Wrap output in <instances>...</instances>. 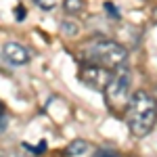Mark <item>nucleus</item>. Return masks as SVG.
I'll return each instance as SVG.
<instances>
[{"label": "nucleus", "instance_id": "f03ea898", "mask_svg": "<svg viewBox=\"0 0 157 157\" xmlns=\"http://www.w3.org/2000/svg\"><path fill=\"white\" fill-rule=\"evenodd\" d=\"M84 59L88 61V65H97L113 71L126 63L128 50L113 40H92L84 46Z\"/></svg>", "mask_w": 157, "mask_h": 157}, {"label": "nucleus", "instance_id": "1a4fd4ad", "mask_svg": "<svg viewBox=\"0 0 157 157\" xmlns=\"http://www.w3.org/2000/svg\"><path fill=\"white\" fill-rule=\"evenodd\" d=\"M6 124H9V121H6V113H4V109L0 107V134L6 130Z\"/></svg>", "mask_w": 157, "mask_h": 157}, {"label": "nucleus", "instance_id": "20e7f679", "mask_svg": "<svg viewBox=\"0 0 157 157\" xmlns=\"http://www.w3.org/2000/svg\"><path fill=\"white\" fill-rule=\"evenodd\" d=\"M80 78H82V82L90 84L92 88L103 90L105 84L109 82V78H111V71L109 69H103V67H97V65H86V67H82V71H80Z\"/></svg>", "mask_w": 157, "mask_h": 157}, {"label": "nucleus", "instance_id": "ddd939ff", "mask_svg": "<svg viewBox=\"0 0 157 157\" xmlns=\"http://www.w3.org/2000/svg\"><path fill=\"white\" fill-rule=\"evenodd\" d=\"M13 157H32V155H27V153H17V155H13Z\"/></svg>", "mask_w": 157, "mask_h": 157}, {"label": "nucleus", "instance_id": "7ed1b4c3", "mask_svg": "<svg viewBox=\"0 0 157 157\" xmlns=\"http://www.w3.org/2000/svg\"><path fill=\"white\" fill-rule=\"evenodd\" d=\"M130 84H132V75H130V69L120 65L117 69H113L109 82L105 84L103 92H105V98H107V105L111 111L115 113H121L128 101H130Z\"/></svg>", "mask_w": 157, "mask_h": 157}, {"label": "nucleus", "instance_id": "39448f33", "mask_svg": "<svg viewBox=\"0 0 157 157\" xmlns=\"http://www.w3.org/2000/svg\"><path fill=\"white\" fill-rule=\"evenodd\" d=\"M2 50H4L6 61H9V63H13V65H25L27 61L32 59L29 50L25 48L23 44H19V42H6Z\"/></svg>", "mask_w": 157, "mask_h": 157}, {"label": "nucleus", "instance_id": "0eeeda50", "mask_svg": "<svg viewBox=\"0 0 157 157\" xmlns=\"http://www.w3.org/2000/svg\"><path fill=\"white\" fill-rule=\"evenodd\" d=\"M63 6H65V11L67 13H80L82 9H84V0H65L63 2Z\"/></svg>", "mask_w": 157, "mask_h": 157}, {"label": "nucleus", "instance_id": "f257e3e1", "mask_svg": "<svg viewBox=\"0 0 157 157\" xmlns=\"http://www.w3.org/2000/svg\"><path fill=\"white\" fill-rule=\"evenodd\" d=\"M126 121H128V128L132 136L136 138H143L155 128L157 121V105L153 97L145 92V90H136L128 105H126Z\"/></svg>", "mask_w": 157, "mask_h": 157}, {"label": "nucleus", "instance_id": "6e6552de", "mask_svg": "<svg viewBox=\"0 0 157 157\" xmlns=\"http://www.w3.org/2000/svg\"><path fill=\"white\" fill-rule=\"evenodd\" d=\"M36 4L40 9H44V11H52L57 6V0H36Z\"/></svg>", "mask_w": 157, "mask_h": 157}, {"label": "nucleus", "instance_id": "f8f14e48", "mask_svg": "<svg viewBox=\"0 0 157 157\" xmlns=\"http://www.w3.org/2000/svg\"><path fill=\"white\" fill-rule=\"evenodd\" d=\"M94 157H120L117 153H113V151H98Z\"/></svg>", "mask_w": 157, "mask_h": 157}, {"label": "nucleus", "instance_id": "4468645a", "mask_svg": "<svg viewBox=\"0 0 157 157\" xmlns=\"http://www.w3.org/2000/svg\"><path fill=\"white\" fill-rule=\"evenodd\" d=\"M153 21H157V9L153 11Z\"/></svg>", "mask_w": 157, "mask_h": 157}, {"label": "nucleus", "instance_id": "9d476101", "mask_svg": "<svg viewBox=\"0 0 157 157\" xmlns=\"http://www.w3.org/2000/svg\"><path fill=\"white\" fill-rule=\"evenodd\" d=\"M15 15H17V17H15L17 21H23L25 19V9L23 6H17V9H15Z\"/></svg>", "mask_w": 157, "mask_h": 157}, {"label": "nucleus", "instance_id": "2eb2a0df", "mask_svg": "<svg viewBox=\"0 0 157 157\" xmlns=\"http://www.w3.org/2000/svg\"><path fill=\"white\" fill-rule=\"evenodd\" d=\"M153 101H155V105H157V90H155V98H153Z\"/></svg>", "mask_w": 157, "mask_h": 157}, {"label": "nucleus", "instance_id": "423d86ee", "mask_svg": "<svg viewBox=\"0 0 157 157\" xmlns=\"http://www.w3.org/2000/svg\"><path fill=\"white\" fill-rule=\"evenodd\" d=\"M86 151H90V145L86 140H71L67 145V155L69 157H82Z\"/></svg>", "mask_w": 157, "mask_h": 157}, {"label": "nucleus", "instance_id": "9b49d317", "mask_svg": "<svg viewBox=\"0 0 157 157\" xmlns=\"http://www.w3.org/2000/svg\"><path fill=\"white\" fill-rule=\"evenodd\" d=\"M105 11H109V13H111V17H113V19H117V17H120V13L115 11V6H113V4H109V2L105 4Z\"/></svg>", "mask_w": 157, "mask_h": 157}]
</instances>
